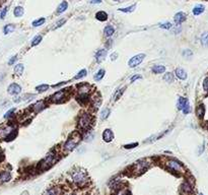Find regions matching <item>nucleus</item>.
<instances>
[{"mask_svg":"<svg viewBox=\"0 0 208 195\" xmlns=\"http://www.w3.org/2000/svg\"><path fill=\"white\" fill-rule=\"evenodd\" d=\"M116 195H130L127 189H119V191L116 193Z\"/></svg>","mask_w":208,"mask_h":195,"instance_id":"nucleus-39","label":"nucleus"},{"mask_svg":"<svg viewBox=\"0 0 208 195\" xmlns=\"http://www.w3.org/2000/svg\"><path fill=\"white\" fill-rule=\"evenodd\" d=\"M67 97H68V89H61V90H58L57 93H55L53 96L50 98V100H51V102H53V103H61Z\"/></svg>","mask_w":208,"mask_h":195,"instance_id":"nucleus-8","label":"nucleus"},{"mask_svg":"<svg viewBox=\"0 0 208 195\" xmlns=\"http://www.w3.org/2000/svg\"><path fill=\"white\" fill-rule=\"evenodd\" d=\"M10 179H11L10 172H8V171H2L1 173H0V182H3V183H5V182L10 181Z\"/></svg>","mask_w":208,"mask_h":195,"instance_id":"nucleus-17","label":"nucleus"},{"mask_svg":"<svg viewBox=\"0 0 208 195\" xmlns=\"http://www.w3.org/2000/svg\"><path fill=\"white\" fill-rule=\"evenodd\" d=\"M48 89H49V85H48V84H40V85L36 88V89L38 90V92H40V93L46 92V90Z\"/></svg>","mask_w":208,"mask_h":195,"instance_id":"nucleus-33","label":"nucleus"},{"mask_svg":"<svg viewBox=\"0 0 208 195\" xmlns=\"http://www.w3.org/2000/svg\"><path fill=\"white\" fill-rule=\"evenodd\" d=\"M17 58H16V56H13V57H11V59L9 60V61H8V64L9 65H12L13 64L14 62H15V60H16Z\"/></svg>","mask_w":208,"mask_h":195,"instance_id":"nucleus-49","label":"nucleus"},{"mask_svg":"<svg viewBox=\"0 0 208 195\" xmlns=\"http://www.w3.org/2000/svg\"><path fill=\"white\" fill-rule=\"evenodd\" d=\"M44 23H45V19H44V17H42V19H39L37 20H35L34 23H33V25H34V27H39V25L43 24Z\"/></svg>","mask_w":208,"mask_h":195,"instance_id":"nucleus-35","label":"nucleus"},{"mask_svg":"<svg viewBox=\"0 0 208 195\" xmlns=\"http://www.w3.org/2000/svg\"><path fill=\"white\" fill-rule=\"evenodd\" d=\"M124 89H125V88H123L122 89H119V92L115 95V100H116V101H117V100H119V98H120L121 96H122V94H123V92H124Z\"/></svg>","mask_w":208,"mask_h":195,"instance_id":"nucleus-41","label":"nucleus"},{"mask_svg":"<svg viewBox=\"0 0 208 195\" xmlns=\"http://www.w3.org/2000/svg\"><path fill=\"white\" fill-rule=\"evenodd\" d=\"M189 112H190V104H188V105L183 109V113L184 114H188Z\"/></svg>","mask_w":208,"mask_h":195,"instance_id":"nucleus-47","label":"nucleus"},{"mask_svg":"<svg viewBox=\"0 0 208 195\" xmlns=\"http://www.w3.org/2000/svg\"><path fill=\"white\" fill-rule=\"evenodd\" d=\"M7 92L10 95H19L21 92V88H20V85H19L17 84H11L8 86Z\"/></svg>","mask_w":208,"mask_h":195,"instance_id":"nucleus-11","label":"nucleus"},{"mask_svg":"<svg viewBox=\"0 0 208 195\" xmlns=\"http://www.w3.org/2000/svg\"><path fill=\"white\" fill-rule=\"evenodd\" d=\"M176 75H177L178 79H180L182 80L187 79V73H186V71L182 68H177L176 69Z\"/></svg>","mask_w":208,"mask_h":195,"instance_id":"nucleus-20","label":"nucleus"},{"mask_svg":"<svg viewBox=\"0 0 208 195\" xmlns=\"http://www.w3.org/2000/svg\"><path fill=\"white\" fill-rule=\"evenodd\" d=\"M166 166H167L168 171L175 173V174H177V175L184 174V173L186 172L183 164L180 163L179 161H177V160H174V159L168 160V161L166 162Z\"/></svg>","mask_w":208,"mask_h":195,"instance_id":"nucleus-4","label":"nucleus"},{"mask_svg":"<svg viewBox=\"0 0 208 195\" xmlns=\"http://www.w3.org/2000/svg\"><path fill=\"white\" fill-rule=\"evenodd\" d=\"M3 159H4V154H3V150L1 149V147H0V162H1Z\"/></svg>","mask_w":208,"mask_h":195,"instance_id":"nucleus-51","label":"nucleus"},{"mask_svg":"<svg viewBox=\"0 0 208 195\" xmlns=\"http://www.w3.org/2000/svg\"><path fill=\"white\" fill-rule=\"evenodd\" d=\"M70 180L77 187H84L88 184L89 177L85 170L81 168H76L70 173Z\"/></svg>","mask_w":208,"mask_h":195,"instance_id":"nucleus-1","label":"nucleus"},{"mask_svg":"<svg viewBox=\"0 0 208 195\" xmlns=\"http://www.w3.org/2000/svg\"><path fill=\"white\" fill-rule=\"evenodd\" d=\"M138 145V144H136V142H134V144H126L124 147L126 149H134V147H136Z\"/></svg>","mask_w":208,"mask_h":195,"instance_id":"nucleus-42","label":"nucleus"},{"mask_svg":"<svg viewBox=\"0 0 208 195\" xmlns=\"http://www.w3.org/2000/svg\"><path fill=\"white\" fill-rule=\"evenodd\" d=\"M104 33H105V36L106 37H111L113 36V34L115 33V29L112 27V25H107L104 30Z\"/></svg>","mask_w":208,"mask_h":195,"instance_id":"nucleus-22","label":"nucleus"},{"mask_svg":"<svg viewBox=\"0 0 208 195\" xmlns=\"http://www.w3.org/2000/svg\"><path fill=\"white\" fill-rule=\"evenodd\" d=\"M24 67L23 64H16L14 67V73L16 75H21L24 72Z\"/></svg>","mask_w":208,"mask_h":195,"instance_id":"nucleus-29","label":"nucleus"},{"mask_svg":"<svg viewBox=\"0 0 208 195\" xmlns=\"http://www.w3.org/2000/svg\"><path fill=\"white\" fill-rule=\"evenodd\" d=\"M43 195H61V190L58 187H51L47 189Z\"/></svg>","mask_w":208,"mask_h":195,"instance_id":"nucleus-16","label":"nucleus"},{"mask_svg":"<svg viewBox=\"0 0 208 195\" xmlns=\"http://www.w3.org/2000/svg\"><path fill=\"white\" fill-rule=\"evenodd\" d=\"M89 2L92 4H99V3H102V0H90Z\"/></svg>","mask_w":208,"mask_h":195,"instance_id":"nucleus-50","label":"nucleus"},{"mask_svg":"<svg viewBox=\"0 0 208 195\" xmlns=\"http://www.w3.org/2000/svg\"><path fill=\"white\" fill-rule=\"evenodd\" d=\"M15 30V25L14 24H6L5 27H4V29H3V32H4V34L5 35H8V34H10V33H12Z\"/></svg>","mask_w":208,"mask_h":195,"instance_id":"nucleus-26","label":"nucleus"},{"mask_svg":"<svg viewBox=\"0 0 208 195\" xmlns=\"http://www.w3.org/2000/svg\"><path fill=\"white\" fill-rule=\"evenodd\" d=\"M106 56H107V50H104V49L99 50V51L97 52V54H96V59H97V61H98V62L103 61V60L105 59Z\"/></svg>","mask_w":208,"mask_h":195,"instance_id":"nucleus-19","label":"nucleus"},{"mask_svg":"<svg viewBox=\"0 0 208 195\" xmlns=\"http://www.w3.org/2000/svg\"><path fill=\"white\" fill-rule=\"evenodd\" d=\"M13 14H14V16H16V17H20V16H23V15H24V8L21 7V6H17V7L14 8Z\"/></svg>","mask_w":208,"mask_h":195,"instance_id":"nucleus-28","label":"nucleus"},{"mask_svg":"<svg viewBox=\"0 0 208 195\" xmlns=\"http://www.w3.org/2000/svg\"><path fill=\"white\" fill-rule=\"evenodd\" d=\"M15 111V109H10L8 112H6L5 113V115H4V118H9V117L13 114V112Z\"/></svg>","mask_w":208,"mask_h":195,"instance_id":"nucleus-45","label":"nucleus"},{"mask_svg":"<svg viewBox=\"0 0 208 195\" xmlns=\"http://www.w3.org/2000/svg\"><path fill=\"white\" fill-rule=\"evenodd\" d=\"M101 104H102L101 97H99L98 94H96V95H94V96L92 98V106H93L96 110H98L99 108V106H101Z\"/></svg>","mask_w":208,"mask_h":195,"instance_id":"nucleus-14","label":"nucleus"},{"mask_svg":"<svg viewBox=\"0 0 208 195\" xmlns=\"http://www.w3.org/2000/svg\"><path fill=\"white\" fill-rule=\"evenodd\" d=\"M115 1H120V0H115Z\"/></svg>","mask_w":208,"mask_h":195,"instance_id":"nucleus-54","label":"nucleus"},{"mask_svg":"<svg viewBox=\"0 0 208 195\" xmlns=\"http://www.w3.org/2000/svg\"><path fill=\"white\" fill-rule=\"evenodd\" d=\"M162 29H166V30H170L172 28V24L171 23H164V24H162L159 25Z\"/></svg>","mask_w":208,"mask_h":195,"instance_id":"nucleus-40","label":"nucleus"},{"mask_svg":"<svg viewBox=\"0 0 208 195\" xmlns=\"http://www.w3.org/2000/svg\"><path fill=\"white\" fill-rule=\"evenodd\" d=\"M188 104H189L188 99L183 98V97H180L179 100H178V109L181 110V111H183V109L188 105Z\"/></svg>","mask_w":208,"mask_h":195,"instance_id":"nucleus-18","label":"nucleus"},{"mask_svg":"<svg viewBox=\"0 0 208 195\" xmlns=\"http://www.w3.org/2000/svg\"><path fill=\"white\" fill-rule=\"evenodd\" d=\"M148 167H149V163L147 162L146 160H140V161L133 164V166L131 167V171L134 175L138 176V175H141L142 173H144Z\"/></svg>","mask_w":208,"mask_h":195,"instance_id":"nucleus-6","label":"nucleus"},{"mask_svg":"<svg viewBox=\"0 0 208 195\" xmlns=\"http://www.w3.org/2000/svg\"><path fill=\"white\" fill-rule=\"evenodd\" d=\"M57 159H58L57 153H55L54 150L50 151V153L46 155V158L40 163V165H39V169H40L41 171H45L47 169L51 168L56 162H57Z\"/></svg>","mask_w":208,"mask_h":195,"instance_id":"nucleus-3","label":"nucleus"},{"mask_svg":"<svg viewBox=\"0 0 208 195\" xmlns=\"http://www.w3.org/2000/svg\"><path fill=\"white\" fill-rule=\"evenodd\" d=\"M85 75H86V70H85V69H82L80 72H78V74L75 76V79H82V77H84Z\"/></svg>","mask_w":208,"mask_h":195,"instance_id":"nucleus-38","label":"nucleus"},{"mask_svg":"<svg viewBox=\"0 0 208 195\" xmlns=\"http://www.w3.org/2000/svg\"><path fill=\"white\" fill-rule=\"evenodd\" d=\"M183 56H186V57H190L192 56V51L191 50H186L183 52Z\"/></svg>","mask_w":208,"mask_h":195,"instance_id":"nucleus-46","label":"nucleus"},{"mask_svg":"<svg viewBox=\"0 0 208 195\" xmlns=\"http://www.w3.org/2000/svg\"><path fill=\"white\" fill-rule=\"evenodd\" d=\"M174 19H175V23L177 24H181L182 23H184V21L186 20V14H184V12H182V11L178 12V14L175 15Z\"/></svg>","mask_w":208,"mask_h":195,"instance_id":"nucleus-15","label":"nucleus"},{"mask_svg":"<svg viewBox=\"0 0 208 195\" xmlns=\"http://www.w3.org/2000/svg\"><path fill=\"white\" fill-rule=\"evenodd\" d=\"M67 7H68V3L66 1H62L57 8V14H62V12H64L67 9Z\"/></svg>","mask_w":208,"mask_h":195,"instance_id":"nucleus-24","label":"nucleus"},{"mask_svg":"<svg viewBox=\"0 0 208 195\" xmlns=\"http://www.w3.org/2000/svg\"><path fill=\"white\" fill-rule=\"evenodd\" d=\"M201 43L204 47H208V32H205L201 36Z\"/></svg>","mask_w":208,"mask_h":195,"instance_id":"nucleus-30","label":"nucleus"},{"mask_svg":"<svg viewBox=\"0 0 208 195\" xmlns=\"http://www.w3.org/2000/svg\"><path fill=\"white\" fill-rule=\"evenodd\" d=\"M163 79H164V81H167V82H173L174 81V75H173L171 72H168V73L164 74Z\"/></svg>","mask_w":208,"mask_h":195,"instance_id":"nucleus-31","label":"nucleus"},{"mask_svg":"<svg viewBox=\"0 0 208 195\" xmlns=\"http://www.w3.org/2000/svg\"><path fill=\"white\" fill-rule=\"evenodd\" d=\"M136 7V5H132V6H130V7H126V8H120V11H122V12H131V11H133L134 10V8Z\"/></svg>","mask_w":208,"mask_h":195,"instance_id":"nucleus-37","label":"nucleus"},{"mask_svg":"<svg viewBox=\"0 0 208 195\" xmlns=\"http://www.w3.org/2000/svg\"><path fill=\"white\" fill-rule=\"evenodd\" d=\"M80 139H81V135L79 132L72 133L63 146V149L65 150V153H70V151H72L77 145H78Z\"/></svg>","mask_w":208,"mask_h":195,"instance_id":"nucleus-2","label":"nucleus"},{"mask_svg":"<svg viewBox=\"0 0 208 195\" xmlns=\"http://www.w3.org/2000/svg\"><path fill=\"white\" fill-rule=\"evenodd\" d=\"M116 56H117V54H116V53H115L114 55H112V60H115V59H116V58H115Z\"/></svg>","mask_w":208,"mask_h":195,"instance_id":"nucleus-53","label":"nucleus"},{"mask_svg":"<svg viewBox=\"0 0 208 195\" xmlns=\"http://www.w3.org/2000/svg\"><path fill=\"white\" fill-rule=\"evenodd\" d=\"M70 195H75V194H70Z\"/></svg>","mask_w":208,"mask_h":195,"instance_id":"nucleus-55","label":"nucleus"},{"mask_svg":"<svg viewBox=\"0 0 208 195\" xmlns=\"http://www.w3.org/2000/svg\"><path fill=\"white\" fill-rule=\"evenodd\" d=\"M96 17H97V19L104 21V20L108 19V14H107V12H105V11H99V12H97Z\"/></svg>","mask_w":208,"mask_h":195,"instance_id":"nucleus-23","label":"nucleus"},{"mask_svg":"<svg viewBox=\"0 0 208 195\" xmlns=\"http://www.w3.org/2000/svg\"><path fill=\"white\" fill-rule=\"evenodd\" d=\"M46 107H47V104L45 101H39L33 106V111L35 112V113H39V112L44 110Z\"/></svg>","mask_w":208,"mask_h":195,"instance_id":"nucleus-12","label":"nucleus"},{"mask_svg":"<svg viewBox=\"0 0 208 195\" xmlns=\"http://www.w3.org/2000/svg\"><path fill=\"white\" fill-rule=\"evenodd\" d=\"M164 70H166V67L163 66V65H155V66L152 67V72L157 73V74H158V73H163Z\"/></svg>","mask_w":208,"mask_h":195,"instance_id":"nucleus-27","label":"nucleus"},{"mask_svg":"<svg viewBox=\"0 0 208 195\" xmlns=\"http://www.w3.org/2000/svg\"><path fill=\"white\" fill-rule=\"evenodd\" d=\"M204 114H205V107L203 105H199L196 109V115L198 118L202 119L203 117H204Z\"/></svg>","mask_w":208,"mask_h":195,"instance_id":"nucleus-21","label":"nucleus"},{"mask_svg":"<svg viewBox=\"0 0 208 195\" xmlns=\"http://www.w3.org/2000/svg\"><path fill=\"white\" fill-rule=\"evenodd\" d=\"M193 191V186L189 181H185L180 187V192L182 195H189Z\"/></svg>","mask_w":208,"mask_h":195,"instance_id":"nucleus-10","label":"nucleus"},{"mask_svg":"<svg viewBox=\"0 0 208 195\" xmlns=\"http://www.w3.org/2000/svg\"><path fill=\"white\" fill-rule=\"evenodd\" d=\"M144 57H145L144 54H138V55L133 56V57L129 60L128 65H129L130 67H132V68H133V67H136L137 65H139L142 61H143Z\"/></svg>","mask_w":208,"mask_h":195,"instance_id":"nucleus-9","label":"nucleus"},{"mask_svg":"<svg viewBox=\"0 0 208 195\" xmlns=\"http://www.w3.org/2000/svg\"><path fill=\"white\" fill-rule=\"evenodd\" d=\"M65 21H66V20H65V19H61V20H59L58 23H56V24H55L54 29H58V28H60V27H61L62 24H65Z\"/></svg>","mask_w":208,"mask_h":195,"instance_id":"nucleus-43","label":"nucleus"},{"mask_svg":"<svg viewBox=\"0 0 208 195\" xmlns=\"http://www.w3.org/2000/svg\"><path fill=\"white\" fill-rule=\"evenodd\" d=\"M77 93H78V98L80 101H88V95L90 93V85L88 84H82L81 85H78V89H77Z\"/></svg>","mask_w":208,"mask_h":195,"instance_id":"nucleus-7","label":"nucleus"},{"mask_svg":"<svg viewBox=\"0 0 208 195\" xmlns=\"http://www.w3.org/2000/svg\"><path fill=\"white\" fill-rule=\"evenodd\" d=\"M110 115V109H108V108H106V109H104L103 111H102V113H101V118L104 120V119H107L108 118V116Z\"/></svg>","mask_w":208,"mask_h":195,"instance_id":"nucleus-34","label":"nucleus"},{"mask_svg":"<svg viewBox=\"0 0 208 195\" xmlns=\"http://www.w3.org/2000/svg\"><path fill=\"white\" fill-rule=\"evenodd\" d=\"M6 12H7V7H5V8H4V9L1 11V14H0V17H1V19H4V17H5V15H6Z\"/></svg>","mask_w":208,"mask_h":195,"instance_id":"nucleus-48","label":"nucleus"},{"mask_svg":"<svg viewBox=\"0 0 208 195\" xmlns=\"http://www.w3.org/2000/svg\"><path fill=\"white\" fill-rule=\"evenodd\" d=\"M103 139L106 142H111L114 139V134H113V131L111 129H106L103 132Z\"/></svg>","mask_w":208,"mask_h":195,"instance_id":"nucleus-13","label":"nucleus"},{"mask_svg":"<svg viewBox=\"0 0 208 195\" xmlns=\"http://www.w3.org/2000/svg\"><path fill=\"white\" fill-rule=\"evenodd\" d=\"M203 89H204L205 92H208V77H206L203 81Z\"/></svg>","mask_w":208,"mask_h":195,"instance_id":"nucleus-44","label":"nucleus"},{"mask_svg":"<svg viewBox=\"0 0 208 195\" xmlns=\"http://www.w3.org/2000/svg\"><path fill=\"white\" fill-rule=\"evenodd\" d=\"M104 75H105V70H104V69H101V70H99L97 72V74L94 75V79H96V80H101L104 77Z\"/></svg>","mask_w":208,"mask_h":195,"instance_id":"nucleus-32","label":"nucleus"},{"mask_svg":"<svg viewBox=\"0 0 208 195\" xmlns=\"http://www.w3.org/2000/svg\"><path fill=\"white\" fill-rule=\"evenodd\" d=\"M204 9H205V7L203 6V5H197V6H195L194 9H193V14H194V15L201 14L202 12L204 11Z\"/></svg>","mask_w":208,"mask_h":195,"instance_id":"nucleus-25","label":"nucleus"},{"mask_svg":"<svg viewBox=\"0 0 208 195\" xmlns=\"http://www.w3.org/2000/svg\"><path fill=\"white\" fill-rule=\"evenodd\" d=\"M93 118L88 113H83L78 119V127L81 130H84V131H88L93 126Z\"/></svg>","mask_w":208,"mask_h":195,"instance_id":"nucleus-5","label":"nucleus"},{"mask_svg":"<svg viewBox=\"0 0 208 195\" xmlns=\"http://www.w3.org/2000/svg\"><path fill=\"white\" fill-rule=\"evenodd\" d=\"M199 195H203V194H199Z\"/></svg>","mask_w":208,"mask_h":195,"instance_id":"nucleus-56","label":"nucleus"},{"mask_svg":"<svg viewBox=\"0 0 208 195\" xmlns=\"http://www.w3.org/2000/svg\"><path fill=\"white\" fill-rule=\"evenodd\" d=\"M138 79H140V75H134L133 77H131V82H133L134 80H136Z\"/></svg>","mask_w":208,"mask_h":195,"instance_id":"nucleus-52","label":"nucleus"},{"mask_svg":"<svg viewBox=\"0 0 208 195\" xmlns=\"http://www.w3.org/2000/svg\"><path fill=\"white\" fill-rule=\"evenodd\" d=\"M41 41H42V36H37V37H35V38L33 39V41H32V46H36V45H38Z\"/></svg>","mask_w":208,"mask_h":195,"instance_id":"nucleus-36","label":"nucleus"}]
</instances>
